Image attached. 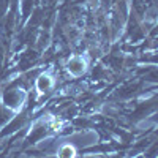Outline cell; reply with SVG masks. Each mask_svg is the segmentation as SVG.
Masks as SVG:
<instances>
[{"instance_id": "2", "label": "cell", "mask_w": 158, "mask_h": 158, "mask_svg": "<svg viewBox=\"0 0 158 158\" xmlns=\"http://www.w3.org/2000/svg\"><path fill=\"white\" fill-rule=\"evenodd\" d=\"M67 71L73 77H79L87 71V62L82 56H73L67 62Z\"/></svg>"}, {"instance_id": "7", "label": "cell", "mask_w": 158, "mask_h": 158, "mask_svg": "<svg viewBox=\"0 0 158 158\" xmlns=\"http://www.w3.org/2000/svg\"><path fill=\"white\" fill-rule=\"evenodd\" d=\"M11 115H13V111H10L8 108H5L3 104L0 103V128L5 127L11 120Z\"/></svg>"}, {"instance_id": "8", "label": "cell", "mask_w": 158, "mask_h": 158, "mask_svg": "<svg viewBox=\"0 0 158 158\" xmlns=\"http://www.w3.org/2000/svg\"><path fill=\"white\" fill-rule=\"evenodd\" d=\"M3 57H5V56H3V48H2V46H0V63H2V60H3Z\"/></svg>"}, {"instance_id": "4", "label": "cell", "mask_w": 158, "mask_h": 158, "mask_svg": "<svg viewBox=\"0 0 158 158\" xmlns=\"http://www.w3.org/2000/svg\"><path fill=\"white\" fill-rule=\"evenodd\" d=\"M25 122H27V114L22 112L21 115H16L13 117L11 120L3 127V131H0V138H5V136H10L11 133H15V131H18L19 128H22L25 125Z\"/></svg>"}, {"instance_id": "1", "label": "cell", "mask_w": 158, "mask_h": 158, "mask_svg": "<svg viewBox=\"0 0 158 158\" xmlns=\"http://www.w3.org/2000/svg\"><path fill=\"white\" fill-rule=\"evenodd\" d=\"M25 84L22 79L11 82L2 94V104L10 111H19L25 103Z\"/></svg>"}, {"instance_id": "6", "label": "cell", "mask_w": 158, "mask_h": 158, "mask_svg": "<svg viewBox=\"0 0 158 158\" xmlns=\"http://www.w3.org/2000/svg\"><path fill=\"white\" fill-rule=\"evenodd\" d=\"M56 156H57V158H76V147L73 146L71 142L57 146Z\"/></svg>"}, {"instance_id": "3", "label": "cell", "mask_w": 158, "mask_h": 158, "mask_svg": "<svg viewBox=\"0 0 158 158\" xmlns=\"http://www.w3.org/2000/svg\"><path fill=\"white\" fill-rule=\"evenodd\" d=\"M56 85V81L54 77H52L49 73H40L35 79V89L38 94H49V92L54 89Z\"/></svg>"}, {"instance_id": "5", "label": "cell", "mask_w": 158, "mask_h": 158, "mask_svg": "<svg viewBox=\"0 0 158 158\" xmlns=\"http://www.w3.org/2000/svg\"><path fill=\"white\" fill-rule=\"evenodd\" d=\"M48 130H49V125L46 123H36L32 131H30V135L27 136V139H25V144L27 146H32V144H38L40 141H43L48 135Z\"/></svg>"}, {"instance_id": "9", "label": "cell", "mask_w": 158, "mask_h": 158, "mask_svg": "<svg viewBox=\"0 0 158 158\" xmlns=\"http://www.w3.org/2000/svg\"><path fill=\"white\" fill-rule=\"evenodd\" d=\"M76 122H79V123H81V125H82V122H81V120H79V118H77V120H76ZM84 125H89V122H87V120H84Z\"/></svg>"}]
</instances>
